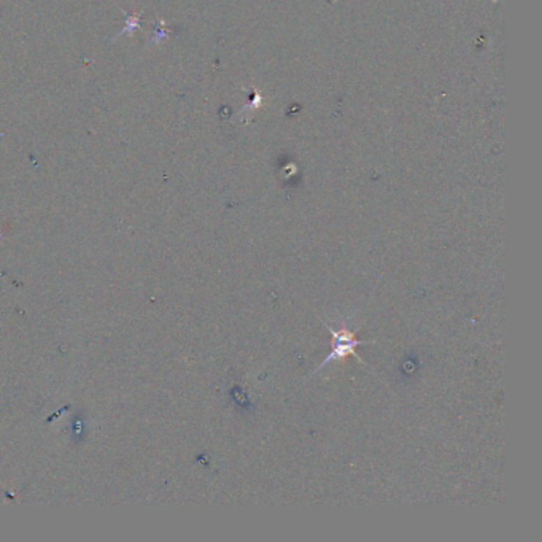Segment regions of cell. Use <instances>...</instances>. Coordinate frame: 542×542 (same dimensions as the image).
<instances>
[{"label": "cell", "instance_id": "cell-1", "mask_svg": "<svg viewBox=\"0 0 542 542\" xmlns=\"http://www.w3.org/2000/svg\"><path fill=\"white\" fill-rule=\"evenodd\" d=\"M323 325H325L326 331L331 332V351L330 355L321 361V365H318V367L315 369L314 374L321 371L323 367L328 366L332 361H344L347 356H355V358H358L360 362H362L358 353H356V347L367 344H376V340H360L356 337V332L351 331L347 325H342L337 328V330H334L332 326L326 325V323H323ZM362 365H366V362H362Z\"/></svg>", "mask_w": 542, "mask_h": 542}]
</instances>
